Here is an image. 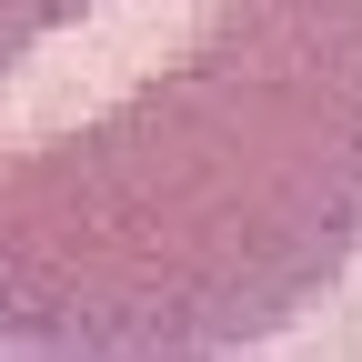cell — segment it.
I'll return each instance as SVG.
<instances>
[{
  "label": "cell",
  "mask_w": 362,
  "mask_h": 362,
  "mask_svg": "<svg viewBox=\"0 0 362 362\" xmlns=\"http://www.w3.org/2000/svg\"><path fill=\"white\" fill-rule=\"evenodd\" d=\"M352 262L362 0H0V352H262Z\"/></svg>",
  "instance_id": "1"
}]
</instances>
